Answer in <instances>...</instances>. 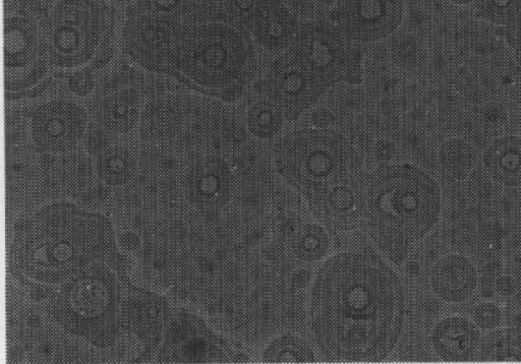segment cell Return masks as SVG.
<instances>
[{
	"label": "cell",
	"mask_w": 521,
	"mask_h": 364,
	"mask_svg": "<svg viewBox=\"0 0 521 364\" xmlns=\"http://www.w3.org/2000/svg\"><path fill=\"white\" fill-rule=\"evenodd\" d=\"M511 0H491V4L494 9L498 11H503L508 9L510 6Z\"/></svg>",
	"instance_id": "f546056e"
},
{
	"label": "cell",
	"mask_w": 521,
	"mask_h": 364,
	"mask_svg": "<svg viewBox=\"0 0 521 364\" xmlns=\"http://www.w3.org/2000/svg\"><path fill=\"white\" fill-rule=\"evenodd\" d=\"M24 2L25 0H5L6 12H8V10L11 12L15 9H19Z\"/></svg>",
	"instance_id": "4dcf8cb0"
},
{
	"label": "cell",
	"mask_w": 521,
	"mask_h": 364,
	"mask_svg": "<svg viewBox=\"0 0 521 364\" xmlns=\"http://www.w3.org/2000/svg\"><path fill=\"white\" fill-rule=\"evenodd\" d=\"M132 161L123 151L105 153L99 162V172L111 184L124 182L131 174Z\"/></svg>",
	"instance_id": "484cf974"
},
{
	"label": "cell",
	"mask_w": 521,
	"mask_h": 364,
	"mask_svg": "<svg viewBox=\"0 0 521 364\" xmlns=\"http://www.w3.org/2000/svg\"><path fill=\"white\" fill-rule=\"evenodd\" d=\"M189 191L194 201L208 209L225 205L230 191V172L224 160L208 157L200 161L190 173Z\"/></svg>",
	"instance_id": "e0dca14e"
},
{
	"label": "cell",
	"mask_w": 521,
	"mask_h": 364,
	"mask_svg": "<svg viewBox=\"0 0 521 364\" xmlns=\"http://www.w3.org/2000/svg\"><path fill=\"white\" fill-rule=\"evenodd\" d=\"M283 118L281 110L271 100L262 99L248 111V128L255 137L270 139L282 129Z\"/></svg>",
	"instance_id": "44dd1931"
},
{
	"label": "cell",
	"mask_w": 521,
	"mask_h": 364,
	"mask_svg": "<svg viewBox=\"0 0 521 364\" xmlns=\"http://www.w3.org/2000/svg\"><path fill=\"white\" fill-rule=\"evenodd\" d=\"M484 165L498 184L507 188L521 185V138L505 136L494 141L484 155Z\"/></svg>",
	"instance_id": "ac0fdd59"
},
{
	"label": "cell",
	"mask_w": 521,
	"mask_h": 364,
	"mask_svg": "<svg viewBox=\"0 0 521 364\" xmlns=\"http://www.w3.org/2000/svg\"><path fill=\"white\" fill-rule=\"evenodd\" d=\"M440 160L447 172L457 179H462L474 168L477 155L467 141L454 138L442 146Z\"/></svg>",
	"instance_id": "7402d4cb"
},
{
	"label": "cell",
	"mask_w": 521,
	"mask_h": 364,
	"mask_svg": "<svg viewBox=\"0 0 521 364\" xmlns=\"http://www.w3.org/2000/svg\"><path fill=\"white\" fill-rule=\"evenodd\" d=\"M432 345L436 354L444 361H469L480 350V329L469 319L448 317L436 325Z\"/></svg>",
	"instance_id": "9a60e30c"
},
{
	"label": "cell",
	"mask_w": 521,
	"mask_h": 364,
	"mask_svg": "<svg viewBox=\"0 0 521 364\" xmlns=\"http://www.w3.org/2000/svg\"><path fill=\"white\" fill-rule=\"evenodd\" d=\"M484 358L489 360H505L520 358L513 335L505 330L494 331L480 345Z\"/></svg>",
	"instance_id": "cb8c5ba5"
},
{
	"label": "cell",
	"mask_w": 521,
	"mask_h": 364,
	"mask_svg": "<svg viewBox=\"0 0 521 364\" xmlns=\"http://www.w3.org/2000/svg\"><path fill=\"white\" fill-rule=\"evenodd\" d=\"M143 14L177 21L182 16L181 0H138Z\"/></svg>",
	"instance_id": "83f0119b"
},
{
	"label": "cell",
	"mask_w": 521,
	"mask_h": 364,
	"mask_svg": "<svg viewBox=\"0 0 521 364\" xmlns=\"http://www.w3.org/2000/svg\"><path fill=\"white\" fill-rule=\"evenodd\" d=\"M441 193L435 180L412 165L376 170L364 192V218L380 251L401 263L412 245L437 223Z\"/></svg>",
	"instance_id": "7a4b0ae2"
},
{
	"label": "cell",
	"mask_w": 521,
	"mask_h": 364,
	"mask_svg": "<svg viewBox=\"0 0 521 364\" xmlns=\"http://www.w3.org/2000/svg\"><path fill=\"white\" fill-rule=\"evenodd\" d=\"M48 49L34 24L22 17H8L5 23V87L9 92L26 91L47 75Z\"/></svg>",
	"instance_id": "9c48e42d"
},
{
	"label": "cell",
	"mask_w": 521,
	"mask_h": 364,
	"mask_svg": "<svg viewBox=\"0 0 521 364\" xmlns=\"http://www.w3.org/2000/svg\"><path fill=\"white\" fill-rule=\"evenodd\" d=\"M227 18L239 30L252 32L262 0H223Z\"/></svg>",
	"instance_id": "d4e9b609"
},
{
	"label": "cell",
	"mask_w": 521,
	"mask_h": 364,
	"mask_svg": "<svg viewBox=\"0 0 521 364\" xmlns=\"http://www.w3.org/2000/svg\"><path fill=\"white\" fill-rule=\"evenodd\" d=\"M139 98L135 90L118 88L102 95L96 104L99 123L112 132H126L135 124Z\"/></svg>",
	"instance_id": "d6986e66"
},
{
	"label": "cell",
	"mask_w": 521,
	"mask_h": 364,
	"mask_svg": "<svg viewBox=\"0 0 521 364\" xmlns=\"http://www.w3.org/2000/svg\"><path fill=\"white\" fill-rule=\"evenodd\" d=\"M472 321L483 331L496 330L502 321V313L496 303L485 301L472 312Z\"/></svg>",
	"instance_id": "f1b7e54d"
},
{
	"label": "cell",
	"mask_w": 521,
	"mask_h": 364,
	"mask_svg": "<svg viewBox=\"0 0 521 364\" xmlns=\"http://www.w3.org/2000/svg\"><path fill=\"white\" fill-rule=\"evenodd\" d=\"M300 26L281 0H262L252 33L264 48L282 51L291 47Z\"/></svg>",
	"instance_id": "2e32d148"
},
{
	"label": "cell",
	"mask_w": 521,
	"mask_h": 364,
	"mask_svg": "<svg viewBox=\"0 0 521 364\" xmlns=\"http://www.w3.org/2000/svg\"><path fill=\"white\" fill-rule=\"evenodd\" d=\"M180 73L197 88L223 98H238L254 79L257 59L251 39L233 25L204 23L181 43Z\"/></svg>",
	"instance_id": "277c9868"
},
{
	"label": "cell",
	"mask_w": 521,
	"mask_h": 364,
	"mask_svg": "<svg viewBox=\"0 0 521 364\" xmlns=\"http://www.w3.org/2000/svg\"><path fill=\"white\" fill-rule=\"evenodd\" d=\"M266 363H308L315 360L311 346L295 336L275 340L264 353Z\"/></svg>",
	"instance_id": "603a6c76"
},
{
	"label": "cell",
	"mask_w": 521,
	"mask_h": 364,
	"mask_svg": "<svg viewBox=\"0 0 521 364\" xmlns=\"http://www.w3.org/2000/svg\"><path fill=\"white\" fill-rule=\"evenodd\" d=\"M403 314L400 281L374 256L341 254L317 275L312 328L321 352L331 360L384 359L400 336Z\"/></svg>",
	"instance_id": "6da1fadb"
},
{
	"label": "cell",
	"mask_w": 521,
	"mask_h": 364,
	"mask_svg": "<svg viewBox=\"0 0 521 364\" xmlns=\"http://www.w3.org/2000/svg\"><path fill=\"white\" fill-rule=\"evenodd\" d=\"M85 126L86 113L79 105L71 101H52L34 113L32 135L41 150L61 153L77 145Z\"/></svg>",
	"instance_id": "4fadbf2b"
},
{
	"label": "cell",
	"mask_w": 521,
	"mask_h": 364,
	"mask_svg": "<svg viewBox=\"0 0 521 364\" xmlns=\"http://www.w3.org/2000/svg\"><path fill=\"white\" fill-rule=\"evenodd\" d=\"M327 89L287 51L275 60L265 80V93L289 121L297 120Z\"/></svg>",
	"instance_id": "30bf717a"
},
{
	"label": "cell",
	"mask_w": 521,
	"mask_h": 364,
	"mask_svg": "<svg viewBox=\"0 0 521 364\" xmlns=\"http://www.w3.org/2000/svg\"><path fill=\"white\" fill-rule=\"evenodd\" d=\"M47 210L24 234L22 251L32 278L59 282L79 272L104 248L105 227L97 217L70 207Z\"/></svg>",
	"instance_id": "3957f363"
},
{
	"label": "cell",
	"mask_w": 521,
	"mask_h": 364,
	"mask_svg": "<svg viewBox=\"0 0 521 364\" xmlns=\"http://www.w3.org/2000/svg\"><path fill=\"white\" fill-rule=\"evenodd\" d=\"M222 0H181L182 16L190 21L204 23L218 12Z\"/></svg>",
	"instance_id": "4316f807"
},
{
	"label": "cell",
	"mask_w": 521,
	"mask_h": 364,
	"mask_svg": "<svg viewBox=\"0 0 521 364\" xmlns=\"http://www.w3.org/2000/svg\"><path fill=\"white\" fill-rule=\"evenodd\" d=\"M181 33L177 21L143 14L129 26V48L141 65L163 69L177 59Z\"/></svg>",
	"instance_id": "7c38bea8"
},
{
	"label": "cell",
	"mask_w": 521,
	"mask_h": 364,
	"mask_svg": "<svg viewBox=\"0 0 521 364\" xmlns=\"http://www.w3.org/2000/svg\"><path fill=\"white\" fill-rule=\"evenodd\" d=\"M329 246L328 234L321 226L315 224L300 228L292 245L295 256L305 263L321 260L327 254Z\"/></svg>",
	"instance_id": "ffe728a7"
},
{
	"label": "cell",
	"mask_w": 521,
	"mask_h": 364,
	"mask_svg": "<svg viewBox=\"0 0 521 364\" xmlns=\"http://www.w3.org/2000/svg\"><path fill=\"white\" fill-rule=\"evenodd\" d=\"M346 36L339 28L323 21L300 26L287 49L326 89L345 80L352 72L353 56Z\"/></svg>",
	"instance_id": "52a82bcc"
},
{
	"label": "cell",
	"mask_w": 521,
	"mask_h": 364,
	"mask_svg": "<svg viewBox=\"0 0 521 364\" xmlns=\"http://www.w3.org/2000/svg\"><path fill=\"white\" fill-rule=\"evenodd\" d=\"M452 3L457 5H468L473 2V0H451Z\"/></svg>",
	"instance_id": "1f68e13d"
},
{
	"label": "cell",
	"mask_w": 521,
	"mask_h": 364,
	"mask_svg": "<svg viewBox=\"0 0 521 364\" xmlns=\"http://www.w3.org/2000/svg\"><path fill=\"white\" fill-rule=\"evenodd\" d=\"M276 166L310 204L346 182V147L338 134L329 130L297 131L280 141Z\"/></svg>",
	"instance_id": "5b68a950"
},
{
	"label": "cell",
	"mask_w": 521,
	"mask_h": 364,
	"mask_svg": "<svg viewBox=\"0 0 521 364\" xmlns=\"http://www.w3.org/2000/svg\"><path fill=\"white\" fill-rule=\"evenodd\" d=\"M107 28L103 0H57L48 32L50 64L62 70L88 66L96 58Z\"/></svg>",
	"instance_id": "8992f818"
},
{
	"label": "cell",
	"mask_w": 521,
	"mask_h": 364,
	"mask_svg": "<svg viewBox=\"0 0 521 364\" xmlns=\"http://www.w3.org/2000/svg\"><path fill=\"white\" fill-rule=\"evenodd\" d=\"M119 289L104 274L89 272L77 278L64 295L66 321L76 331L90 335L111 326L119 311Z\"/></svg>",
	"instance_id": "ba28073f"
},
{
	"label": "cell",
	"mask_w": 521,
	"mask_h": 364,
	"mask_svg": "<svg viewBox=\"0 0 521 364\" xmlns=\"http://www.w3.org/2000/svg\"><path fill=\"white\" fill-rule=\"evenodd\" d=\"M434 293L448 303H461L470 299L478 286V273L465 256L448 255L439 260L431 273Z\"/></svg>",
	"instance_id": "5bb4252c"
},
{
	"label": "cell",
	"mask_w": 521,
	"mask_h": 364,
	"mask_svg": "<svg viewBox=\"0 0 521 364\" xmlns=\"http://www.w3.org/2000/svg\"><path fill=\"white\" fill-rule=\"evenodd\" d=\"M402 0H338V28L347 39L374 42L386 38L400 25Z\"/></svg>",
	"instance_id": "8fae6325"
}]
</instances>
